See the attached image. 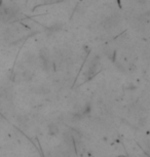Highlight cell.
<instances>
[{
	"instance_id": "6da1fadb",
	"label": "cell",
	"mask_w": 150,
	"mask_h": 157,
	"mask_svg": "<svg viewBox=\"0 0 150 157\" xmlns=\"http://www.w3.org/2000/svg\"><path fill=\"white\" fill-rule=\"evenodd\" d=\"M40 61L42 64V67L44 68L45 71H48L52 67V62L51 58H49V54L46 49H41L40 50Z\"/></svg>"
},
{
	"instance_id": "7a4b0ae2",
	"label": "cell",
	"mask_w": 150,
	"mask_h": 157,
	"mask_svg": "<svg viewBox=\"0 0 150 157\" xmlns=\"http://www.w3.org/2000/svg\"><path fill=\"white\" fill-rule=\"evenodd\" d=\"M118 22H119V17L117 16V14H112V16L108 17L107 19L105 20L104 26L106 29H111V28L115 27Z\"/></svg>"
},
{
	"instance_id": "3957f363",
	"label": "cell",
	"mask_w": 150,
	"mask_h": 157,
	"mask_svg": "<svg viewBox=\"0 0 150 157\" xmlns=\"http://www.w3.org/2000/svg\"><path fill=\"white\" fill-rule=\"evenodd\" d=\"M59 132H60V129H59V127L56 125V124L52 123L48 125V134L51 136H57L59 135Z\"/></svg>"
}]
</instances>
